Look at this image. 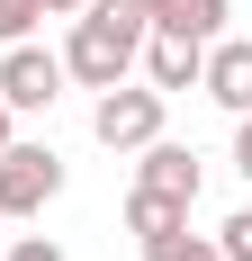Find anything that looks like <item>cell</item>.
Listing matches in <instances>:
<instances>
[{
    "mask_svg": "<svg viewBox=\"0 0 252 261\" xmlns=\"http://www.w3.org/2000/svg\"><path fill=\"white\" fill-rule=\"evenodd\" d=\"M63 99V54H45L36 36L27 45H0V108L9 117H45Z\"/></svg>",
    "mask_w": 252,
    "mask_h": 261,
    "instance_id": "4",
    "label": "cell"
},
{
    "mask_svg": "<svg viewBox=\"0 0 252 261\" xmlns=\"http://www.w3.org/2000/svg\"><path fill=\"white\" fill-rule=\"evenodd\" d=\"M135 63H144V90H162V99H171V90H198L207 45H189V36H144V54H135Z\"/></svg>",
    "mask_w": 252,
    "mask_h": 261,
    "instance_id": "8",
    "label": "cell"
},
{
    "mask_svg": "<svg viewBox=\"0 0 252 261\" xmlns=\"http://www.w3.org/2000/svg\"><path fill=\"white\" fill-rule=\"evenodd\" d=\"M0 153H9V108H0Z\"/></svg>",
    "mask_w": 252,
    "mask_h": 261,
    "instance_id": "16",
    "label": "cell"
},
{
    "mask_svg": "<svg viewBox=\"0 0 252 261\" xmlns=\"http://www.w3.org/2000/svg\"><path fill=\"white\" fill-rule=\"evenodd\" d=\"M198 216V198H171V189H126V234L153 243V234H180Z\"/></svg>",
    "mask_w": 252,
    "mask_h": 261,
    "instance_id": "9",
    "label": "cell"
},
{
    "mask_svg": "<svg viewBox=\"0 0 252 261\" xmlns=\"http://www.w3.org/2000/svg\"><path fill=\"white\" fill-rule=\"evenodd\" d=\"M144 18H153V36L216 45V36H225V18H234V0H144Z\"/></svg>",
    "mask_w": 252,
    "mask_h": 261,
    "instance_id": "6",
    "label": "cell"
},
{
    "mask_svg": "<svg viewBox=\"0 0 252 261\" xmlns=\"http://www.w3.org/2000/svg\"><path fill=\"white\" fill-rule=\"evenodd\" d=\"M144 36H153L144 0H81V9H72V36H63V81H81V90H117V81L135 72Z\"/></svg>",
    "mask_w": 252,
    "mask_h": 261,
    "instance_id": "1",
    "label": "cell"
},
{
    "mask_svg": "<svg viewBox=\"0 0 252 261\" xmlns=\"http://www.w3.org/2000/svg\"><path fill=\"white\" fill-rule=\"evenodd\" d=\"M216 252H225V261H252V207H234L225 225H216Z\"/></svg>",
    "mask_w": 252,
    "mask_h": 261,
    "instance_id": "12",
    "label": "cell"
},
{
    "mask_svg": "<svg viewBox=\"0 0 252 261\" xmlns=\"http://www.w3.org/2000/svg\"><path fill=\"white\" fill-rule=\"evenodd\" d=\"M72 9H81V0H45V18H72Z\"/></svg>",
    "mask_w": 252,
    "mask_h": 261,
    "instance_id": "15",
    "label": "cell"
},
{
    "mask_svg": "<svg viewBox=\"0 0 252 261\" xmlns=\"http://www.w3.org/2000/svg\"><path fill=\"white\" fill-rule=\"evenodd\" d=\"M162 90H144V81H117V90H99V108H90V135H99L108 153H144L153 135H162Z\"/></svg>",
    "mask_w": 252,
    "mask_h": 261,
    "instance_id": "3",
    "label": "cell"
},
{
    "mask_svg": "<svg viewBox=\"0 0 252 261\" xmlns=\"http://www.w3.org/2000/svg\"><path fill=\"white\" fill-rule=\"evenodd\" d=\"M198 153L189 144H171V135H153L144 153H135V189H171V198H198Z\"/></svg>",
    "mask_w": 252,
    "mask_h": 261,
    "instance_id": "7",
    "label": "cell"
},
{
    "mask_svg": "<svg viewBox=\"0 0 252 261\" xmlns=\"http://www.w3.org/2000/svg\"><path fill=\"white\" fill-rule=\"evenodd\" d=\"M54 198H63V153L9 135V153H0V216H45Z\"/></svg>",
    "mask_w": 252,
    "mask_h": 261,
    "instance_id": "2",
    "label": "cell"
},
{
    "mask_svg": "<svg viewBox=\"0 0 252 261\" xmlns=\"http://www.w3.org/2000/svg\"><path fill=\"white\" fill-rule=\"evenodd\" d=\"M144 261H225L216 252V234H198V225H180V234H153Z\"/></svg>",
    "mask_w": 252,
    "mask_h": 261,
    "instance_id": "10",
    "label": "cell"
},
{
    "mask_svg": "<svg viewBox=\"0 0 252 261\" xmlns=\"http://www.w3.org/2000/svg\"><path fill=\"white\" fill-rule=\"evenodd\" d=\"M198 90L225 108V117H252V36H216V45H207Z\"/></svg>",
    "mask_w": 252,
    "mask_h": 261,
    "instance_id": "5",
    "label": "cell"
},
{
    "mask_svg": "<svg viewBox=\"0 0 252 261\" xmlns=\"http://www.w3.org/2000/svg\"><path fill=\"white\" fill-rule=\"evenodd\" d=\"M234 171L252 180V117H234Z\"/></svg>",
    "mask_w": 252,
    "mask_h": 261,
    "instance_id": "14",
    "label": "cell"
},
{
    "mask_svg": "<svg viewBox=\"0 0 252 261\" xmlns=\"http://www.w3.org/2000/svg\"><path fill=\"white\" fill-rule=\"evenodd\" d=\"M36 18H45V0H0V45H27Z\"/></svg>",
    "mask_w": 252,
    "mask_h": 261,
    "instance_id": "11",
    "label": "cell"
},
{
    "mask_svg": "<svg viewBox=\"0 0 252 261\" xmlns=\"http://www.w3.org/2000/svg\"><path fill=\"white\" fill-rule=\"evenodd\" d=\"M9 261H63V243H54V234H18V243H9Z\"/></svg>",
    "mask_w": 252,
    "mask_h": 261,
    "instance_id": "13",
    "label": "cell"
}]
</instances>
